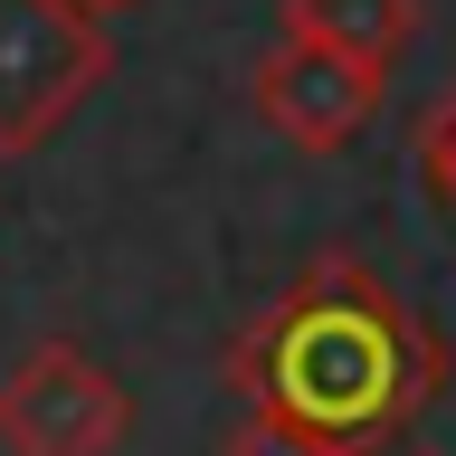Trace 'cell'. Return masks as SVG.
<instances>
[{"label":"cell","instance_id":"obj_1","mask_svg":"<svg viewBox=\"0 0 456 456\" xmlns=\"http://www.w3.org/2000/svg\"><path fill=\"white\" fill-rule=\"evenodd\" d=\"M238 419L295 456H380L447 390V342L362 256H314L219 362Z\"/></svg>","mask_w":456,"mask_h":456},{"label":"cell","instance_id":"obj_2","mask_svg":"<svg viewBox=\"0 0 456 456\" xmlns=\"http://www.w3.org/2000/svg\"><path fill=\"white\" fill-rule=\"evenodd\" d=\"M114 77V38L86 0H0V162H28Z\"/></svg>","mask_w":456,"mask_h":456},{"label":"cell","instance_id":"obj_3","mask_svg":"<svg viewBox=\"0 0 456 456\" xmlns=\"http://www.w3.org/2000/svg\"><path fill=\"white\" fill-rule=\"evenodd\" d=\"M134 437V399L86 342L38 333L0 370V456H114Z\"/></svg>","mask_w":456,"mask_h":456},{"label":"cell","instance_id":"obj_4","mask_svg":"<svg viewBox=\"0 0 456 456\" xmlns=\"http://www.w3.org/2000/svg\"><path fill=\"white\" fill-rule=\"evenodd\" d=\"M248 105L295 152H342L380 114V67L323 48V38H276V48L256 57V77H248Z\"/></svg>","mask_w":456,"mask_h":456},{"label":"cell","instance_id":"obj_5","mask_svg":"<svg viewBox=\"0 0 456 456\" xmlns=\"http://www.w3.org/2000/svg\"><path fill=\"white\" fill-rule=\"evenodd\" d=\"M276 38H323L390 77V57L419 38V0H276Z\"/></svg>","mask_w":456,"mask_h":456},{"label":"cell","instance_id":"obj_6","mask_svg":"<svg viewBox=\"0 0 456 456\" xmlns=\"http://www.w3.org/2000/svg\"><path fill=\"white\" fill-rule=\"evenodd\" d=\"M419 171H428V191H437V200L456 209V95H447V105H437V114L419 124Z\"/></svg>","mask_w":456,"mask_h":456},{"label":"cell","instance_id":"obj_7","mask_svg":"<svg viewBox=\"0 0 456 456\" xmlns=\"http://www.w3.org/2000/svg\"><path fill=\"white\" fill-rule=\"evenodd\" d=\"M86 10H95V20H105V10H124V0H86Z\"/></svg>","mask_w":456,"mask_h":456}]
</instances>
